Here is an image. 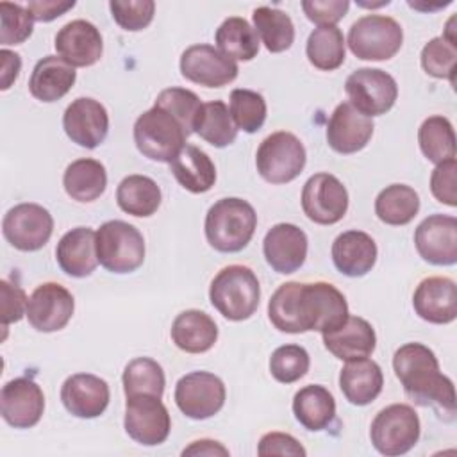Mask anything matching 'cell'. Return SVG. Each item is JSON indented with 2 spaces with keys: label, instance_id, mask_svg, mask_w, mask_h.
Returning a JSON list of instances; mask_svg holds the SVG:
<instances>
[{
  "label": "cell",
  "instance_id": "cell-1",
  "mask_svg": "<svg viewBox=\"0 0 457 457\" xmlns=\"http://www.w3.org/2000/svg\"><path fill=\"white\" fill-rule=\"evenodd\" d=\"M268 318L286 334L309 330L325 334L348 318V303L345 295L328 282H284L268 302Z\"/></svg>",
  "mask_w": 457,
  "mask_h": 457
},
{
  "label": "cell",
  "instance_id": "cell-2",
  "mask_svg": "<svg viewBox=\"0 0 457 457\" xmlns=\"http://www.w3.org/2000/svg\"><path fill=\"white\" fill-rule=\"evenodd\" d=\"M393 370L405 395L418 405H436L453 418V382L441 373L436 353L421 343H405L393 355Z\"/></svg>",
  "mask_w": 457,
  "mask_h": 457
},
{
  "label": "cell",
  "instance_id": "cell-3",
  "mask_svg": "<svg viewBox=\"0 0 457 457\" xmlns=\"http://www.w3.org/2000/svg\"><path fill=\"white\" fill-rule=\"evenodd\" d=\"M255 227V209L246 200L236 196L214 202L204 223L207 243L223 253L241 252L253 237Z\"/></svg>",
  "mask_w": 457,
  "mask_h": 457
},
{
  "label": "cell",
  "instance_id": "cell-4",
  "mask_svg": "<svg viewBox=\"0 0 457 457\" xmlns=\"http://www.w3.org/2000/svg\"><path fill=\"white\" fill-rule=\"evenodd\" d=\"M209 300L223 318L230 321L248 320L261 300L257 275L243 264L225 266L211 282Z\"/></svg>",
  "mask_w": 457,
  "mask_h": 457
},
{
  "label": "cell",
  "instance_id": "cell-5",
  "mask_svg": "<svg viewBox=\"0 0 457 457\" xmlns=\"http://www.w3.org/2000/svg\"><path fill=\"white\" fill-rule=\"evenodd\" d=\"M187 137L184 127L157 105L139 114L134 123L136 148L150 161L171 162L186 146Z\"/></svg>",
  "mask_w": 457,
  "mask_h": 457
},
{
  "label": "cell",
  "instance_id": "cell-6",
  "mask_svg": "<svg viewBox=\"0 0 457 457\" xmlns=\"http://www.w3.org/2000/svg\"><path fill=\"white\" fill-rule=\"evenodd\" d=\"M96 257L111 273H132L145 262V237L127 221L109 220L96 230Z\"/></svg>",
  "mask_w": 457,
  "mask_h": 457
},
{
  "label": "cell",
  "instance_id": "cell-7",
  "mask_svg": "<svg viewBox=\"0 0 457 457\" xmlns=\"http://www.w3.org/2000/svg\"><path fill=\"white\" fill-rule=\"evenodd\" d=\"M403 43L402 25L384 14H366L352 23L346 37L350 52L362 61H387Z\"/></svg>",
  "mask_w": 457,
  "mask_h": 457
},
{
  "label": "cell",
  "instance_id": "cell-8",
  "mask_svg": "<svg viewBox=\"0 0 457 457\" xmlns=\"http://www.w3.org/2000/svg\"><path fill=\"white\" fill-rule=\"evenodd\" d=\"M420 432L421 425L416 411L407 403H391L373 418L370 439L378 453L396 457L416 446Z\"/></svg>",
  "mask_w": 457,
  "mask_h": 457
},
{
  "label": "cell",
  "instance_id": "cell-9",
  "mask_svg": "<svg viewBox=\"0 0 457 457\" xmlns=\"http://www.w3.org/2000/svg\"><path fill=\"white\" fill-rule=\"evenodd\" d=\"M307 161L303 143L291 132L278 130L262 139L255 154L259 175L270 184H287L295 180Z\"/></svg>",
  "mask_w": 457,
  "mask_h": 457
},
{
  "label": "cell",
  "instance_id": "cell-10",
  "mask_svg": "<svg viewBox=\"0 0 457 457\" xmlns=\"http://www.w3.org/2000/svg\"><path fill=\"white\" fill-rule=\"evenodd\" d=\"M348 102L362 114L373 118L386 114L398 98L396 80L378 68H359L345 82Z\"/></svg>",
  "mask_w": 457,
  "mask_h": 457
},
{
  "label": "cell",
  "instance_id": "cell-11",
  "mask_svg": "<svg viewBox=\"0 0 457 457\" xmlns=\"http://www.w3.org/2000/svg\"><path fill=\"white\" fill-rule=\"evenodd\" d=\"M2 232L5 241L16 250L36 252L48 243L54 232V218L39 204H18L5 212Z\"/></svg>",
  "mask_w": 457,
  "mask_h": 457
},
{
  "label": "cell",
  "instance_id": "cell-12",
  "mask_svg": "<svg viewBox=\"0 0 457 457\" xmlns=\"http://www.w3.org/2000/svg\"><path fill=\"white\" fill-rule=\"evenodd\" d=\"M227 391L223 380L211 371H191L175 386V403L191 420H207L221 411Z\"/></svg>",
  "mask_w": 457,
  "mask_h": 457
},
{
  "label": "cell",
  "instance_id": "cell-13",
  "mask_svg": "<svg viewBox=\"0 0 457 457\" xmlns=\"http://www.w3.org/2000/svg\"><path fill=\"white\" fill-rule=\"evenodd\" d=\"M123 427L129 437L136 443L157 446L168 439L171 418L159 396L134 395L127 396Z\"/></svg>",
  "mask_w": 457,
  "mask_h": 457
},
{
  "label": "cell",
  "instance_id": "cell-14",
  "mask_svg": "<svg viewBox=\"0 0 457 457\" xmlns=\"http://www.w3.org/2000/svg\"><path fill=\"white\" fill-rule=\"evenodd\" d=\"M303 214L318 225H334L348 211V191L332 173H316L302 189Z\"/></svg>",
  "mask_w": 457,
  "mask_h": 457
},
{
  "label": "cell",
  "instance_id": "cell-15",
  "mask_svg": "<svg viewBox=\"0 0 457 457\" xmlns=\"http://www.w3.org/2000/svg\"><path fill=\"white\" fill-rule=\"evenodd\" d=\"M180 73L184 79L205 86L223 87L237 77V64L212 45H191L180 55Z\"/></svg>",
  "mask_w": 457,
  "mask_h": 457
},
{
  "label": "cell",
  "instance_id": "cell-16",
  "mask_svg": "<svg viewBox=\"0 0 457 457\" xmlns=\"http://www.w3.org/2000/svg\"><path fill=\"white\" fill-rule=\"evenodd\" d=\"M73 311V295L64 286L43 282L29 296L25 316L37 332H57L68 325Z\"/></svg>",
  "mask_w": 457,
  "mask_h": 457
},
{
  "label": "cell",
  "instance_id": "cell-17",
  "mask_svg": "<svg viewBox=\"0 0 457 457\" xmlns=\"http://www.w3.org/2000/svg\"><path fill=\"white\" fill-rule=\"evenodd\" d=\"M414 245L420 257L436 266L457 262V218L430 214L414 230Z\"/></svg>",
  "mask_w": 457,
  "mask_h": 457
},
{
  "label": "cell",
  "instance_id": "cell-18",
  "mask_svg": "<svg viewBox=\"0 0 457 457\" xmlns=\"http://www.w3.org/2000/svg\"><path fill=\"white\" fill-rule=\"evenodd\" d=\"M43 411L45 395L32 378L18 377L4 384L0 391V412L7 425L30 428L37 425Z\"/></svg>",
  "mask_w": 457,
  "mask_h": 457
},
{
  "label": "cell",
  "instance_id": "cell-19",
  "mask_svg": "<svg viewBox=\"0 0 457 457\" xmlns=\"http://www.w3.org/2000/svg\"><path fill=\"white\" fill-rule=\"evenodd\" d=\"M66 136L82 148H96L109 132L107 109L95 98L80 96L73 100L62 114Z\"/></svg>",
  "mask_w": 457,
  "mask_h": 457
},
{
  "label": "cell",
  "instance_id": "cell-20",
  "mask_svg": "<svg viewBox=\"0 0 457 457\" xmlns=\"http://www.w3.org/2000/svg\"><path fill=\"white\" fill-rule=\"evenodd\" d=\"M309 241L305 232L293 223L273 225L262 241V253L273 271L289 275L300 270L307 257Z\"/></svg>",
  "mask_w": 457,
  "mask_h": 457
},
{
  "label": "cell",
  "instance_id": "cell-21",
  "mask_svg": "<svg viewBox=\"0 0 457 457\" xmlns=\"http://www.w3.org/2000/svg\"><path fill=\"white\" fill-rule=\"evenodd\" d=\"M54 46L59 57L73 68L93 66L104 52L102 34L87 20H71L62 25L55 34Z\"/></svg>",
  "mask_w": 457,
  "mask_h": 457
},
{
  "label": "cell",
  "instance_id": "cell-22",
  "mask_svg": "<svg viewBox=\"0 0 457 457\" xmlns=\"http://www.w3.org/2000/svg\"><path fill=\"white\" fill-rule=\"evenodd\" d=\"M373 129L370 116L357 111L350 102H341L327 123V143L337 154H355L370 143Z\"/></svg>",
  "mask_w": 457,
  "mask_h": 457
},
{
  "label": "cell",
  "instance_id": "cell-23",
  "mask_svg": "<svg viewBox=\"0 0 457 457\" xmlns=\"http://www.w3.org/2000/svg\"><path fill=\"white\" fill-rule=\"evenodd\" d=\"M109 400V384L93 373L70 375L61 387V402L64 409L82 420H91L104 414Z\"/></svg>",
  "mask_w": 457,
  "mask_h": 457
},
{
  "label": "cell",
  "instance_id": "cell-24",
  "mask_svg": "<svg viewBox=\"0 0 457 457\" xmlns=\"http://www.w3.org/2000/svg\"><path fill=\"white\" fill-rule=\"evenodd\" d=\"M412 307L416 314L428 323H452L457 318L455 282L448 277L423 278L412 295Z\"/></svg>",
  "mask_w": 457,
  "mask_h": 457
},
{
  "label": "cell",
  "instance_id": "cell-25",
  "mask_svg": "<svg viewBox=\"0 0 457 457\" xmlns=\"http://www.w3.org/2000/svg\"><path fill=\"white\" fill-rule=\"evenodd\" d=\"M59 268L75 278L89 277L96 264V232L89 227H75L68 230L55 246Z\"/></svg>",
  "mask_w": 457,
  "mask_h": 457
},
{
  "label": "cell",
  "instance_id": "cell-26",
  "mask_svg": "<svg viewBox=\"0 0 457 457\" xmlns=\"http://www.w3.org/2000/svg\"><path fill=\"white\" fill-rule=\"evenodd\" d=\"M332 261L339 273L357 278L364 277L377 262V243L362 230H346L332 243Z\"/></svg>",
  "mask_w": 457,
  "mask_h": 457
},
{
  "label": "cell",
  "instance_id": "cell-27",
  "mask_svg": "<svg viewBox=\"0 0 457 457\" xmlns=\"http://www.w3.org/2000/svg\"><path fill=\"white\" fill-rule=\"evenodd\" d=\"M325 348L341 361L368 357L377 346V336L370 321L350 316L334 330L321 334Z\"/></svg>",
  "mask_w": 457,
  "mask_h": 457
},
{
  "label": "cell",
  "instance_id": "cell-28",
  "mask_svg": "<svg viewBox=\"0 0 457 457\" xmlns=\"http://www.w3.org/2000/svg\"><path fill=\"white\" fill-rule=\"evenodd\" d=\"M384 375L380 366L368 359H352L339 371V389L352 405H368L382 391Z\"/></svg>",
  "mask_w": 457,
  "mask_h": 457
},
{
  "label": "cell",
  "instance_id": "cell-29",
  "mask_svg": "<svg viewBox=\"0 0 457 457\" xmlns=\"http://www.w3.org/2000/svg\"><path fill=\"white\" fill-rule=\"evenodd\" d=\"M77 71L57 55H45L39 59L29 79V91L39 102L61 100L75 84Z\"/></svg>",
  "mask_w": 457,
  "mask_h": 457
},
{
  "label": "cell",
  "instance_id": "cell-30",
  "mask_svg": "<svg viewBox=\"0 0 457 457\" xmlns=\"http://www.w3.org/2000/svg\"><path fill=\"white\" fill-rule=\"evenodd\" d=\"M171 341L186 353H204L218 341V325L198 309L182 311L171 323Z\"/></svg>",
  "mask_w": 457,
  "mask_h": 457
},
{
  "label": "cell",
  "instance_id": "cell-31",
  "mask_svg": "<svg viewBox=\"0 0 457 457\" xmlns=\"http://www.w3.org/2000/svg\"><path fill=\"white\" fill-rule=\"evenodd\" d=\"M170 171L189 193H207L216 182V168L211 157L195 145H186L170 162Z\"/></svg>",
  "mask_w": 457,
  "mask_h": 457
},
{
  "label": "cell",
  "instance_id": "cell-32",
  "mask_svg": "<svg viewBox=\"0 0 457 457\" xmlns=\"http://www.w3.org/2000/svg\"><path fill=\"white\" fill-rule=\"evenodd\" d=\"M62 186L71 200L82 204L95 202L104 195L107 186L105 166L96 159H77L66 166Z\"/></svg>",
  "mask_w": 457,
  "mask_h": 457
},
{
  "label": "cell",
  "instance_id": "cell-33",
  "mask_svg": "<svg viewBox=\"0 0 457 457\" xmlns=\"http://www.w3.org/2000/svg\"><path fill=\"white\" fill-rule=\"evenodd\" d=\"M293 414L303 428L320 432L327 428L334 420L336 400L327 387L320 384H309L295 393Z\"/></svg>",
  "mask_w": 457,
  "mask_h": 457
},
{
  "label": "cell",
  "instance_id": "cell-34",
  "mask_svg": "<svg viewBox=\"0 0 457 457\" xmlns=\"http://www.w3.org/2000/svg\"><path fill=\"white\" fill-rule=\"evenodd\" d=\"M161 200V187L146 175H129L116 189V202L120 209L136 218L152 216L159 209Z\"/></svg>",
  "mask_w": 457,
  "mask_h": 457
},
{
  "label": "cell",
  "instance_id": "cell-35",
  "mask_svg": "<svg viewBox=\"0 0 457 457\" xmlns=\"http://www.w3.org/2000/svg\"><path fill=\"white\" fill-rule=\"evenodd\" d=\"M420 211V196L407 184H391L375 198L377 218L393 227L407 225Z\"/></svg>",
  "mask_w": 457,
  "mask_h": 457
},
{
  "label": "cell",
  "instance_id": "cell-36",
  "mask_svg": "<svg viewBox=\"0 0 457 457\" xmlns=\"http://www.w3.org/2000/svg\"><path fill=\"white\" fill-rule=\"evenodd\" d=\"M214 39L218 50L232 61H252L261 45L255 29L241 16L227 18L218 27Z\"/></svg>",
  "mask_w": 457,
  "mask_h": 457
},
{
  "label": "cell",
  "instance_id": "cell-37",
  "mask_svg": "<svg viewBox=\"0 0 457 457\" xmlns=\"http://www.w3.org/2000/svg\"><path fill=\"white\" fill-rule=\"evenodd\" d=\"M252 20H253L259 41H262L268 52L280 54L291 48L295 41V25L287 12L268 7V5H261L253 9Z\"/></svg>",
  "mask_w": 457,
  "mask_h": 457
},
{
  "label": "cell",
  "instance_id": "cell-38",
  "mask_svg": "<svg viewBox=\"0 0 457 457\" xmlns=\"http://www.w3.org/2000/svg\"><path fill=\"white\" fill-rule=\"evenodd\" d=\"M309 62L321 71H334L345 62V36L336 25L316 27L305 45Z\"/></svg>",
  "mask_w": 457,
  "mask_h": 457
},
{
  "label": "cell",
  "instance_id": "cell-39",
  "mask_svg": "<svg viewBox=\"0 0 457 457\" xmlns=\"http://www.w3.org/2000/svg\"><path fill=\"white\" fill-rule=\"evenodd\" d=\"M418 143L423 155L434 164L455 159L453 125L441 114H434L423 120L418 130Z\"/></svg>",
  "mask_w": 457,
  "mask_h": 457
},
{
  "label": "cell",
  "instance_id": "cell-40",
  "mask_svg": "<svg viewBox=\"0 0 457 457\" xmlns=\"http://www.w3.org/2000/svg\"><path fill=\"white\" fill-rule=\"evenodd\" d=\"M195 132L216 148H225L237 137V127L230 116L228 107L221 100H212L202 105Z\"/></svg>",
  "mask_w": 457,
  "mask_h": 457
},
{
  "label": "cell",
  "instance_id": "cell-41",
  "mask_svg": "<svg viewBox=\"0 0 457 457\" xmlns=\"http://www.w3.org/2000/svg\"><path fill=\"white\" fill-rule=\"evenodd\" d=\"M125 396L134 395H154L162 398L166 378L162 366L150 357L132 359L121 375Z\"/></svg>",
  "mask_w": 457,
  "mask_h": 457
},
{
  "label": "cell",
  "instance_id": "cell-42",
  "mask_svg": "<svg viewBox=\"0 0 457 457\" xmlns=\"http://www.w3.org/2000/svg\"><path fill=\"white\" fill-rule=\"evenodd\" d=\"M154 105L168 111L184 127V130L191 136L195 132V127L200 118L204 104L200 102L198 95L193 93L191 89L166 87L157 95Z\"/></svg>",
  "mask_w": 457,
  "mask_h": 457
},
{
  "label": "cell",
  "instance_id": "cell-43",
  "mask_svg": "<svg viewBox=\"0 0 457 457\" xmlns=\"http://www.w3.org/2000/svg\"><path fill=\"white\" fill-rule=\"evenodd\" d=\"M230 116L237 130L253 134L266 121V102L264 96L252 89L237 87L230 93Z\"/></svg>",
  "mask_w": 457,
  "mask_h": 457
},
{
  "label": "cell",
  "instance_id": "cell-44",
  "mask_svg": "<svg viewBox=\"0 0 457 457\" xmlns=\"http://www.w3.org/2000/svg\"><path fill=\"white\" fill-rule=\"evenodd\" d=\"M311 357L300 345H282L270 357V373L277 382L293 384L307 375Z\"/></svg>",
  "mask_w": 457,
  "mask_h": 457
},
{
  "label": "cell",
  "instance_id": "cell-45",
  "mask_svg": "<svg viewBox=\"0 0 457 457\" xmlns=\"http://www.w3.org/2000/svg\"><path fill=\"white\" fill-rule=\"evenodd\" d=\"M420 61L427 75L436 79H448L453 84L457 64V43H452L443 36L432 37L423 46Z\"/></svg>",
  "mask_w": 457,
  "mask_h": 457
},
{
  "label": "cell",
  "instance_id": "cell-46",
  "mask_svg": "<svg viewBox=\"0 0 457 457\" xmlns=\"http://www.w3.org/2000/svg\"><path fill=\"white\" fill-rule=\"evenodd\" d=\"M0 43L5 45H21L27 41L34 29V18L27 7L12 2L0 4Z\"/></svg>",
  "mask_w": 457,
  "mask_h": 457
},
{
  "label": "cell",
  "instance_id": "cell-47",
  "mask_svg": "<svg viewBox=\"0 0 457 457\" xmlns=\"http://www.w3.org/2000/svg\"><path fill=\"white\" fill-rule=\"evenodd\" d=\"M112 20L123 29V30H143L146 29L152 20H154V12H155V2L152 0H129V2H121V0H112L109 4Z\"/></svg>",
  "mask_w": 457,
  "mask_h": 457
},
{
  "label": "cell",
  "instance_id": "cell-48",
  "mask_svg": "<svg viewBox=\"0 0 457 457\" xmlns=\"http://www.w3.org/2000/svg\"><path fill=\"white\" fill-rule=\"evenodd\" d=\"M457 161L439 162L430 175V191L434 198L450 207L457 205Z\"/></svg>",
  "mask_w": 457,
  "mask_h": 457
},
{
  "label": "cell",
  "instance_id": "cell-49",
  "mask_svg": "<svg viewBox=\"0 0 457 457\" xmlns=\"http://www.w3.org/2000/svg\"><path fill=\"white\" fill-rule=\"evenodd\" d=\"M0 303H2V327L7 328L9 323L20 321L27 314V302L25 291L18 284H11L7 278L0 280Z\"/></svg>",
  "mask_w": 457,
  "mask_h": 457
},
{
  "label": "cell",
  "instance_id": "cell-50",
  "mask_svg": "<svg viewBox=\"0 0 457 457\" xmlns=\"http://www.w3.org/2000/svg\"><path fill=\"white\" fill-rule=\"evenodd\" d=\"M348 7H350L348 0H305V2H302V9H303L305 16L318 27L336 25L339 20L345 18V14L348 12Z\"/></svg>",
  "mask_w": 457,
  "mask_h": 457
},
{
  "label": "cell",
  "instance_id": "cell-51",
  "mask_svg": "<svg viewBox=\"0 0 457 457\" xmlns=\"http://www.w3.org/2000/svg\"><path fill=\"white\" fill-rule=\"evenodd\" d=\"M257 453L261 457H270V455H295V457H303L307 452L300 445L296 437L286 432H268L261 437Z\"/></svg>",
  "mask_w": 457,
  "mask_h": 457
},
{
  "label": "cell",
  "instance_id": "cell-52",
  "mask_svg": "<svg viewBox=\"0 0 457 457\" xmlns=\"http://www.w3.org/2000/svg\"><path fill=\"white\" fill-rule=\"evenodd\" d=\"M75 5L73 0L61 2V0H32L27 4L29 12L32 14L34 21H52L62 16Z\"/></svg>",
  "mask_w": 457,
  "mask_h": 457
},
{
  "label": "cell",
  "instance_id": "cell-53",
  "mask_svg": "<svg viewBox=\"0 0 457 457\" xmlns=\"http://www.w3.org/2000/svg\"><path fill=\"white\" fill-rule=\"evenodd\" d=\"M0 57H2V86H0V89L5 91V89L11 87V84L20 75L21 59H20V55L16 52L5 50V48L0 52Z\"/></svg>",
  "mask_w": 457,
  "mask_h": 457
},
{
  "label": "cell",
  "instance_id": "cell-54",
  "mask_svg": "<svg viewBox=\"0 0 457 457\" xmlns=\"http://www.w3.org/2000/svg\"><path fill=\"white\" fill-rule=\"evenodd\" d=\"M182 455H228V450L212 439H198L193 441L187 448L182 450Z\"/></svg>",
  "mask_w": 457,
  "mask_h": 457
}]
</instances>
